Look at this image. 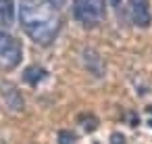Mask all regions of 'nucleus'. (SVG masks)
Instances as JSON below:
<instances>
[{
	"mask_svg": "<svg viewBox=\"0 0 152 144\" xmlns=\"http://www.w3.org/2000/svg\"><path fill=\"white\" fill-rule=\"evenodd\" d=\"M19 19L25 34L40 46L52 44L61 29L58 9L48 0H21L19 2Z\"/></svg>",
	"mask_w": 152,
	"mask_h": 144,
	"instance_id": "nucleus-1",
	"label": "nucleus"
},
{
	"mask_svg": "<svg viewBox=\"0 0 152 144\" xmlns=\"http://www.w3.org/2000/svg\"><path fill=\"white\" fill-rule=\"evenodd\" d=\"M73 15L86 27H96L104 19L102 0H73Z\"/></svg>",
	"mask_w": 152,
	"mask_h": 144,
	"instance_id": "nucleus-2",
	"label": "nucleus"
},
{
	"mask_svg": "<svg viewBox=\"0 0 152 144\" xmlns=\"http://www.w3.org/2000/svg\"><path fill=\"white\" fill-rule=\"evenodd\" d=\"M21 44L17 38L4 34V32H0V67L2 69H15L19 63H21Z\"/></svg>",
	"mask_w": 152,
	"mask_h": 144,
	"instance_id": "nucleus-3",
	"label": "nucleus"
},
{
	"mask_svg": "<svg viewBox=\"0 0 152 144\" xmlns=\"http://www.w3.org/2000/svg\"><path fill=\"white\" fill-rule=\"evenodd\" d=\"M129 13L137 27L150 25V2L148 0H129Z\"/></svg>",
	"mask_w": 152,
	"mask_h": 144,
	"instance_id": "nucleus-4",
	"label": "nucleus"
},
{
	"mask_svg": "<svg viewBox=\"0 0 152 144\" xmlns=\"http://www.w3.org/2000/svg\"><path fill=\"white\" fill-rule=\"evenodd\" d=\"M81 59H83L86 69H88L94 77H102V75H104V63H102V57H100L94 48H86Z\"/></svg>",
	"mask_w": 152,
	"mask_h": 144,
	"instance_id": "nucleus-5",
	"label": "nucleus"
},
{
	"mask_svg": "<svg viewBox=\"0 0 152 144\" xmlns=\"http://www.w3.org/2000/svg\"><path fill=\"white\" fill-rule=\"evenodd\" d=\"M0 94H2V100L7 102V107L11 111H23V98L13 84H2L0 86Z\"/></svg>",
	"mask_w": 152,
	"mask_h": 144,
	"instance_id": "nucleus-6",
	"label": "nucleus"
},
{
	"mask_svg": "<svg viewBox=\"0 0 152 144\" xmlns=\"http://www.w3.org/2000/svg\"><path fill=\"white\" fill-rule=\"evenodd\" d=\"M15 21V0H0V23L13 25Z\"/></svg>",
	"mask_w": 152,
	"mask_h": 144,
	"instance_id": "nucleus-7",
	"label": "nucleus"
},
{
	"mask_svg": "<svg viewBox=\"0 0 152 144\" xmlns=\"http://www.w3.org/2000/svg\"><path fill=\"white\" fill-rule=\"evenodd\" d=\"M44 77H46V71L42 67H38V65H31V67H27L23 71V82L29 84V86H38Z\"/></svg>",
	"mask_w": 152,
	"mask_h": 144,
	"instance_id": "nucleus-8",
	"label": "nucleus"
},
{
	"mask_svg": "<svg viewBox=\"0 0 152 144\" xmlns=\"http://www.w3.org/2000/svg\"><path fill=\"white\" fill-rule=\"evenodd\" d=\"M75 142V136L71 132H61L58 134V144H73Z\"/></svg>",
	"mask_w": 152,
	"mask_h": 144,
	"instance_id": "nucleus-9",
	"label": "nucleus"
},
{
	"mask_svg": "<svg viewBox=\"0 0 152 144\" xmlns=\"http://www.w3.org/2000/svg\"><path fill=\"white\" fill-rule=\"evenodd\" d=\"M110 142H113V144H123V142H125V138H123V134H113Z\"/></svg>",
	"mask_w": 152,
	"mask_h": 144,
	"instance_id": "nucleus-10",
	"label": "nucleus"
},
{
	"mask_svg": "<svg viewBox=\"0 0 152 144\" xmlns=\"http://www.w3.org/2000/svg\"><path fill=\"white\" fill-rule=\"evenodd\" d=\"M48 2H50L52 7H56V9H61V7L65 4V0H48Z\"/></svg>",
	"mask_w": 152,
	"mask_h": 144,
	"instance_id": "nucleus-11",
	"label": "nucleus"
},
{
	"mask_svg": "<svg viewBox=\"0 0 152 144\" xmlns=\"http://www.w3.org/2000/svg\"><path fill=\"white\" fill-rule=\"evenodd\" d=\"M121 2H123V0H110V4H113V7H119Z\"/></svg>",
	"mask_w": 152,
	"mask_h": 144,
	"instance_id": "nucleus-12",
	"label": "nucleus"
}]
</instances>
